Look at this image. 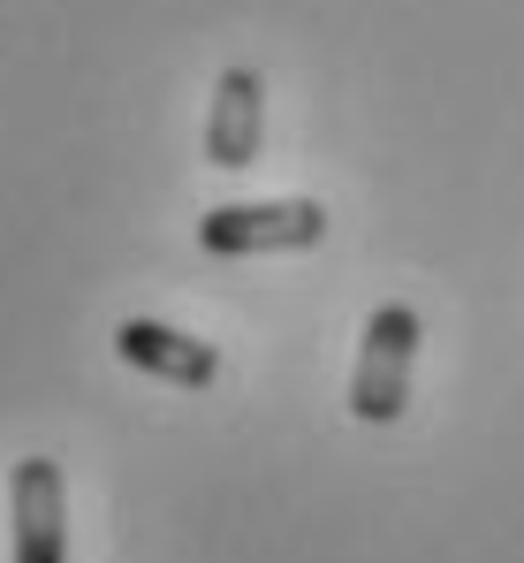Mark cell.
<instances>
[{
	"mask_svg": "<svg viewBox=\"0 0 524 563\" xmlns=\"http://www.w3.org/2000/svg\"><path fill=\"white\" fill-rule=\"evenodd\" d=\"M411 358H419V312L411 305H372L357 366H349V411L365 427L403 419V404H411Z\"/></svg>",
	"mask_w": 524,
	"mask_h": 563,
	"instance_id": "obj_1",
	"label": "cell"
},
{
	"mask_svg": "<svg viewBox=\"0 0 524 563\" xmlns=\"http://www.w3.org/2000/svg\"><path fill=\"white\" fill-rule=\"evenodd\" d=\"M327 236L320 198H259V206H213L198 221V244L213 260H259V252H312Z\"/></svg>",
	"mask_w": 524,
	"mask_h": 563,
	"instance_id": "obj_2",
	"label": "cell"
},
{
	"mask_svg": "<svg viewBox=\"0 0 524 563\" xmlns=\"http://www.w3.org/2000/svg\"><path fill=\"white\" fill-rule=\"evenodd\" d=\"M8 518H15V563H69V487L54 457H23L8 472Z\"/></svg>",
	"mask_w": 524,
	"mask_h": 563,
	"instance_id": "obj_3",
	"label": "cell"
},
{
	"mask_svg": "<svg viewBox=\"0 0 524 563\" xmlns=\"http://www.w3.org/2000/svg\"><path fill=\"white\" fill-rule=\"evenodd\" d=\"M259 137H266V85H259V69H221L213 107H205V161L236 176V168L259 161Z\"/></svg>",
	"mask_w": 524,
	"mask_h": 563,
	"instance_id": "obj_4",
	"label": "cell"
},
{
	"mask_svg": "<svg viewBox=\"0 0 524 563\" xmlns=\"http://www.w3.org/2000/svg\"><path fill=\"white\" fill-rule=\"evenodd\" d=\"M114 351H122V366H137V374H153V380H175V388H205V380L221 374L213 343H198L182 328H160V320H122Z\"/></svg>",
	"mask_w": 524,
	"mask_h": 563,
	"instance_id": "obj_5",
	"label": "cell"
}]
</instances>
